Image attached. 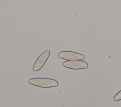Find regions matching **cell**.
I'll return each instance as SVG.
<instances>
[{
  "mask_svg": "<svg viewBox=\"0 0 121 107\" xmlns=\"http://www.w3.org/2000/svg\"><path fill=\"white\" fill-rule=\"evenodd\" d=\"M28 82L32 85L43 88L56 87L59 85L57 81L55 79L49 78H33L28 80Z\"/></svg>",
  "mask_w": 121,
  "mask_h": 107,
  "instance_id": "cell-1",
  "label": "cell"
},
{
  "mask_svg": "<svg viewBox=\"0 0 121 107\" xmlns=\"http://www.w3.org/2000/svg\"><path fill=\"white\" fill-rule=\"evenodd\" d=\"M58 57L60 58L66 60L67 61L82 60L85 58V56L83 54L68 50L60 52L58 54Z\"/></svg>",
  "mask_w": 121,
  "mask_h": 107,
  "instance_id": "cell-2",
  "label": "cell"
},
{
  "mask_svg": "<svg viewBox=\"0 0 121 107\" xmlns=\"http://www.w3.org/2000/svg\"><path fill=\"white\" fill-rule=\"evenodd\" d=\"M62 65L67 68L73 70H80L87 68L88 63L83 60L65 61L62 62Z\"/></svg>",
  "mask_w": 121,
  "mask_h": 107,
  "instance_id": "cell-3",
  "label": "cell"
},
{
  "mask_svg": "<svg viewBox=\"0 0 121 107\" xmlns=\"http://www.w3.org/2000/svg\"><path fill=\"white\" fill-rule=\"evenodd\" d=\"M50 51L49 50H45L37 58L33 66V71L36 72L40 70L45 65L50 57Z\"/></svg>",
  "mask_w": 121,
  "mask_h": 107,
  "instance_id": "cell-4",
  "label": "cell"
},
{
  "mask_svg": "<svg viewBox=\"0 0 121 107\" xmlns=\"http://www.w3.org/2000/svg\"><path fill=\"white\" fill-rule=\"evenodd\" d=\"M113 100L115 101L121 100V90L115 95L113 97Z\"/></svg>",
  "mask_w": 121,
  "mask_h": 107,
  "instance_id": "cell-5",
  "label": "cell"
}]
</instances>
